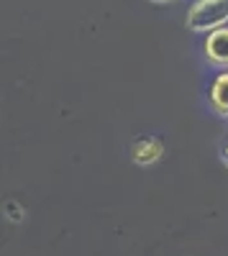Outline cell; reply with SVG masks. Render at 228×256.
<instances>
[{
	"instance_id": "5",
	"label": "cell",
	"mask_w": 228,
	"mask_h": 256,
	"mask_svg": "<svg viewBox=\"0 0 228 256\" xmlns=\"http://www.w3.org/2000/svg\"><path fill=\"white\" fill-rule=\"evenodd\" d=\"M223 164H226V166H228V146H226V148H223Z\"/></svg>"
},
{
	"instance_id": "3",
	"label": "cell",
	"mask_w": 228,
	"mask_h": 256,
	"mask_svg": "<svg viewBox=\"0 0 228 256\" xmlns=\"http://www.w3.org/2000/svg\"><path fill=\"white\" fill-rule=\"evenodd\" d=\"M210 108L228 118V72H220L210 84Z\"/></svg>"
},
{
	"instance_id": "2",
	"label": "cell",
	"mask_w": 228,
	"mask_h": 256,
	"mask_svg": "<svg viewBox=\"0 0 228 256\" xmlns=\"http://www.w3.org/2000/svg\"><path fill=\"white\" fill-rule=\"evenodd\" d=\"M202 52L213 67H228V26H220L205 36Z\"/></svg>"
},
{
	"instance_id": "1",
	"label": "cell",
	"mask_w": 228,
	"mask_h": 256,
	"mask_svg": "<svg viewBox=\"0 0 228 256\" xmlns=\"http://www.w3.org/2000/svg\"><path fill=\"white\" fill-rule=\"evenodd\" d=\"M228 26V0H195L188 10V28L198 34H210Z\"/></svg>"
},
{
	"instance_id": "4",
	"label": "cell",
	"mask_w": 228,
	"mask_h": 256,
	"mask_svg": "<svg viewBox=\"0 0 228 256\" xmlns=\"http://www.w3.org/2000/svg\"><path fill=\"white\" fill-rule=\"evenodd\" d=\"M134 162L136 164H154L162 154H164V146L156 141V138H141V141H136L134 144Z\"/></svg>"
},
{
	"instance_id": "6",
	"label": "cell",
	"mask_w": 228,
	"mask_h": 256,
	"mask_svg": "<svg viewBox=\"0 0 228 256\" xmlns=\"http://www.w3.org/2000/svg\"><path fill=\"white\" fill-rule=\"evenodd\" d=\"M152 3H172V0H152Z\"/></svg>"
}]
</instances>
